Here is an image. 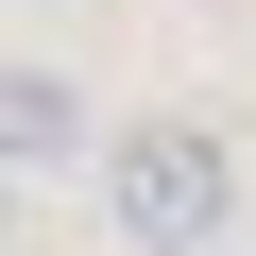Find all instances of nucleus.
<instances>
[{
	"label": "nucleus",
	"instance_id": "f03ea898",
	"mask_svg": "<svg viewBox=\"0 0 256 256\" xmlns=\"http://www.w3.org/2000/svg\"><path fill=\"white\" fill-rule=\"evenodd\" d=\"M86 154H102V120H86V86L18 52V68H0V188H18V171H86Z\"/></svg>",
	"mask_w": 256,
	"mask_h": 256
},
{
	"label": "nucleus",
	"instance_id": "f257e3e1",
	"mask_svg": "<svg viewBox=\"0 0 256 256\" xmlns=\"http://www.w3.org/2000/svg\"><path fill=\"white\" fill-rule=\"evenodd\" d=\"M86 171H102V222L137 239V256H205L239 222V154L205 137V120H120Z\"/></svg>",
	"mask_w": 256,
	"mask_h": 256
}]
</instances>
